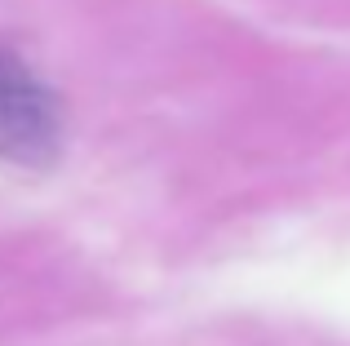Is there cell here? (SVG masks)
Here are the masks:
<instances>
[{
  "label": "cell",
  "mask_w": 350,
  "mask_h": 346,
  "mask_svg": "<svg viewBox=\"0 0 350 346\" xmlns=\"http://www.w3.org/2000/svg\"><path fill=\"white\" fill-rule=\"evenodd\" d=\"M58 147H62V111L53 94L14 53H0V160L49 165Z\"/></svg>",
  "instance_id": "1"
}]
</instances>
